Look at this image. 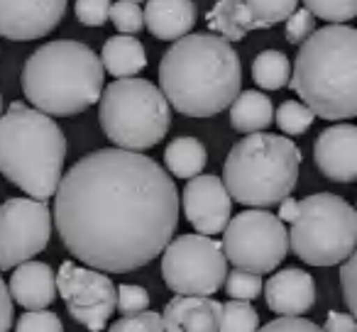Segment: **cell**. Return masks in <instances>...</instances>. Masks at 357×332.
Returning <instances> with one entry per match:
<instances>
[{"label": "cell", "mask_w": 357, "mask_h": 332, "mask_svg": "<svg viewBox=\"0 0 357 332\" xmlns=\"http://www.w3.org/2000/svg\"><path fill=\"white\" fill-rule=\"evenodd\" d=\"M313 161L328 181L355 184L357 181V127L355 125H333L316 137Z\"/></svg>", "instance_id": "cell-15"}, {"label": "cell", "mask_w": 357, "mask_h": 332, "mask_svg": "<svg viewBox=\"0 0 357 332\" xmlns=\"http://www.w3.org/2000/svg\"><path fill=\"white\" fill-rule=\"evenodd\" d=\"M103 76V61L91 47L76 40H54L25 61L22 90L42 113L71 118L98 103Z\"/></svg>", "instance_id": "cell-4"}, {"label": "cell", "mask_w": 357, "mask_h": 332, "mask_svg": "<svg viewBox=\"0 0 357 332\" xmlns=\"http://www.w3.org/2000/svg\"><path fill=\"white\" fill-rule=\"evenodd\" d=\"M108 20L113 22L120 35H137L144 27V10H139V3L135 0H118L110 6Z\"/></svg>", "instance_id": "cell-29"}, {"label": "cell", "mask_w": 357, "mask_h": 332, "mask_svg": "<svg viewBox=\"0 0 357 332\" xmlns=\"http://www.w3.org/2000/svg\"><path fill=\"white\" fill-rule=\"evenodd\" d=\"M316 32V15L308 8H296L287 17V42L289 45H303Z\"/></svg>", "instance_id": "cell-34"}, {"label": "cell", "mask_w": 357, "mask_h": 332, "mask_svg": "<svg viewBox=\"0 0 357 332\" xmlns=\"http://www.w3.org/2000/svg\"><path fill=\"white\" fill-rule=\"evenodd\" d=\"M264 301L277 315H303L316 303V283L303 269H282L264 281Z\"/></svg>", "instance_id": "cell-16"}, {"label": "cell", "mask_w": 357, "mask_h": 332, "mask_svg": "<svg viewBox=\"0 0 357 332\" xmlns=\"http://www.w3.org/2000/svg\"><path fill=\"white\" fill-rule=\"evenodd\" d=\"M289 230L279 215L264 208L243 210L223 230V252L235 269L272 274L287 259Z\"/></svg>", "instance_id": "cell-10"}, {"label": "cell", "mask_w": 357, "mask_h": 332, "mask_svg": "<svg viewBox=\"0 0 357 332\" xmlns=\"http://www.w3.org/2000/svg\"><path fill=\"white\" fill-rule=\"evenodd\" d=\"M52 210L37 198H8L0 205V271L35 259L50 244Z\"/></svg>", "instance_id": "cell-11"}, {"label": "cell", "mask_w": 357, "mask_h": 332, "mask_svg": "<svg viewBox=\"0 0 357 332\" xmlns=\"http://www.w3.org/2000/svg\"><path fill=\"white\" fill-rule=\"evenodd\" d=\"M289 244L311 267H335L357 249V210L335 193H313L296 203Z\"/></svg>", "instance_id": "cell-8"}, {"label": "cell", "mask_w": 357, "mask_h": 332, "mask_svg": "<svg viewBox=\"0 0 357 332\" xmlns=\"http://www.w3.org/2000/svg\"><path fill=\"white\" fill-rule=\"evenodd\" d=\"M291 90L323 120L357 118V30L326 25L301 45Z\"/></svg>", "instance_id": "cell-3"}, {"label": "cell", "mask_w": 357, "mask_h": 332, "mask_svg": "<svg viewBox=\"0 0 357 332\" xmlns=\"http://www.w3.org/2000/svg\"><path fill=\"white\" fill-rule=\"evenodd\" d=\"M252 10V15L262 22L264 30L274 27L277 22H284L294 10L298 0H245Z\"/></svg>", "instance_id": "cell-30"}, {"label": "cell", "mask_w": 357, "mask_h": 332, "mask_svg": "<svg viewBox=\"0 0 357 332\" xmlns=\"http://www.w3.org/2000/svg\"><path fill=\"white\" fill-rule=\"evenodd\" d=\"M259 330V313L250 301H235L230 298L220 308V325L218 332H257Z\"/></svg>", "instance_id": "cell-25"}, {"label": "cell", "mask_w": 357, "mask_h": 332, "mask_svg": "<svg viewBox=\"0 0 357 332\" xmlns=\"http://www.w3.org/2000/svg\"><path fill=\"white\" fill-rule=\"evenodd\" d=\"M208 27L228 42H240L252 30H264L245 0H218L206 15Z\"/></svg>", "instance_id": "cell-20"}, {"label": "cell", "mask_w": 357, "mask_h": 332, "mask_svg": "<svg viewBox=\"0 0 357 332\" xmlns=\"http://www.w3.org/2000/svg\"><path fill=\"white\" fill-rule=\"evenodd\" d=\"M10 296L17 306L27 308V310H42L50 308L56 298V274L50 264L45 262H22L15 267L10 276Z\"/></svg>", "instance_id": "cell-18"}, {"label": "cell", "mask_w": 357, "mask_h": 332, "mask_svg": "<svg viewBox=\"0 0 357 332\" xmlns=\"http://www.w3.org/2000/svg\"><path fill=\"white\" fill-rule=\"evenodd\" d=\"M252 81L264 90H279L291 81V61L284 52L264 49L252 61Z\"/></svg>", "instance_id": "cell-24"}, {"label": "cell", "mask_w": 357, "mask_h": 332, "mask_svg": "<svg viewBox=\"0 0 357 332\" xmlns=\"http://www.w3.org/2000/svg\"><path fill=\"white\" fill-rule=\"evenodd\" d=\"M15 332H64V325L56 313L42 308V310H27L25 315H20V320L15 322Z\"/></svg>", "instance_id": "cell-32"}, {"label": "cell", "mask_w": 357, "mask_h": 332, "mask_svg": "<svg viewBox=\"0 0 357 332\" xmlns=\"http://www.w3.org/2000/svg\"><path fill=\"white\" fill-rule=\"evenodd\" d=\"M223 303L211 296H174L162 313L167 332H218Z\"/></svg>", "instance_id": "cell-17"}, {"label": "cell", "mask_w": 357, "mask_h": 332, "mask_svg": "<svg viewBox=\"0 0 357 332\" xmlns=\"http://www.w3.org/2000/svg\"><path fill=\"white\" fill-rule=\"evenodd\" d=\"M98 120L115 147L144 152L167 137L172 105L152 81L128 76L105 86L100 93Z\"/></svg>", "instance_id": "cell-7"}, {"label": "cell", "mask_w": 357, "mask_h": 332, "mask_svg": "<svg viewBox=\"0 0 357 332\" xmlns=\"http://www.w3.org/2000/svg\"><path fill=\"white\" fill-rule=\"evenodd\" d=\"M184 215L196 232L218 235L228 228L230 210H233V196L228 193L223 179L211 174H199L189 179L181 196Z\"/></svg>", "instance_id": "cell-13"}, {"label": "cell", "mask_w": 357, "mask_h": 332, "mask_svg": "<svg viewBox=\"0 0 357 332\" xmlns=\"http://www.w3.org/2000/svg\"><path fill=\"white\" fill-rule=\"evenodd\" d=\"M135 3H142V0H135Z\"/></svg>", "instance_id": "cell-41"}, {"label": "cell", "mask_w": 357, "mask_h": 332, "mask_svg": "<svg viewBox=\"0 0 357 332\" xmlns=\"http://www.w3.org/2000/svg\"><path fill=\"white\" fill-rule=\"evenodd\" d=\"M64 159L66 137L52 115L22 103L0 115V174L30 198L47 200L56 193Z\"/></svg>", "instance_id": "cell-5"}, {"label": "cell", "mask_w": 357, "mask_h": 332, "mask_svg": "<svg viewBox=\"0 0 357 332\" xmlns=\"http://www.w3.org/2000/svg\"><path fill=\"white\" fill-rule=\"evenodd\" d=\"M272 122L274 105L269 95L257 93V90H240L238 98L230 103V125L235 132H264Z\"/></svg>", "instance_id": "cell-22"}, {"label": "cell", "mask_w": 357, "mask_h": 332, "mask_svg": "<svg viewBox=\"0 0 357 332\" xmlns=\"http://www.w3.org/2000/svg\"><path fill=\"white\" fill-rule=\"evenodd\" d=\"M0 115H3V95H0Z\"/></svg>", "instance_id": "cell-40"}, {"label": "cell", "mask_w": 357, "mask_h": 332, "mask_svg": "<svg viewBox=\"0 0 357 332\" xmlns=\"http://www.w3.org/2000/svg\"><path fill=\"white\" fill-rule=\"evenodd\" d=\"M108 332H167L164 327V320L159 313H137V315H128L120 317L118 322L110 325Z\"/></svg>", "instance_id": "cell-33"}, {"label": "cell", "mask_w": 357, "mask_h": 332, "mask_svg": "<svg viewBox=\"0 0 357 332\" xmlns=\"http://www.w3.org/2000/svg\"><path fill=\"white\" fill-rule=\"evenodd\" d=\"M228 276L223 242L208 235H178L162 252V278L176 296H213Z\"/></svg>", "instance_id": "cell-9"}, {"label": "cell", "mask_w": 357, "mask_h": 332, "mask_svg": "<svg viewBox=\"0 0 357 332\" xmlns=\"http://www.w3.org/2000/svg\"><path fill=\"white\" fill-rule=\"evenodd\" d=\"M208 164V152L196 137H176L164 152V166L176 179H194Z\"/></svg>", "instance_id": "cell-23"}, {"label": "cell", "mask_w": 357, "mask_h": 332, "mask_svg": "<svg viewBox=\"0 0 357 332\" xmlns=\"http://www.w3.org/2000/svg\"><path fill=\"white\" fill-rule=\"evenodd\" d=\"M159 86L186 118H213L230 108L243 86V64L220 35H184L159 61Z\"/></svg>", "instance_id": "cell-2"}, {"label": "cell", "mask_w": 357, "mask_h": 332, "mask_svg": "<svg viewBox=\"0 0 357 332\" xmlns=\"http://www.w3.org/2000/svg\"><path fill=\"white\" fill-rule=\"evenodd\" d=\"M56 291L66 303V310L79 325L91 332H100L115 313L118 288L93 267H81L74 262H61L56 274Z\"/></svg>", "instance_id": "cell-12"}, {"label": "cell", "mask_w": 357, "mask_h": 332, "mask_svg": "<svg viewBox=\"0 0 357 332\" xmlns=\"http://www.w3.org/2000/svg\"><path fill=\"white\" fill-rule=\"evenodd\" d=\"M144 25L159 42H176L196 25L194 0H147Z\"/></svg>", "instance_id": "cell-19"}, {"label": "cell", "mask_w": 357, "mask_h": 332, "mask_svg": "<svg viewBox=\"0 0 357 332\" xmlns=\"http://www.w3.org/2000/svg\"><path fill=\"white\" fill-rule=\"evenodd\" d=\"M149 308V293L147 288L137 286V283H120L118 286V301H115V310H120V315H137Z\"/></svg>", "instance_id": "cell-31"}, {"label": "cell", "mask_w": 357, "mask_h": 332, "mask_svg": "<svg viewBox=\"0 0 357 332\" xmlns=\"http://www.w3.org/2000/svg\"><path fill=\"white\" fill-rule=\"evenodd\" d=\"M303 6L331 25H345L357 15V0H303Z\"/></svg>", "instance_id": "cell-28"}, {"label": "cell", "mask_w": 357, "mask_h": 332, "mask_svg": "<svg viewBox=\"0 0 357 332\" xmlns=\"http://www.w3.org/2000/svg\"><path fill=\"white\" fill-rule=\"evenodd\" d=\"M316 120V113L306 103L298 100H284L277 108V127L284 134H303Z\"/></svg>", "instance_id": "cell-26"}, {"label": "cell", "mask_w": 357, "mask_h": 332, "mask_svg": "<svg viewBox=\"0 0 357 332\" xmlns=\"http://www.w3.org/2000/svg\"><path fill=\"white\" fill-rule=\"evenodd\" d=\"M13 306H15V301L10 296V288H8V283L0 276V332H10L13 322H15Z\"/></svg>", "instance_id": "cell-38"}, {"label": "cell", "mask_w": 357, "mask_h": 332, "mask_svg": "<svg viewBox=\"0 0 357 332\" xmlns=\"http://www.w3.org/2000/svg\"><path fill=\"white\" fill-rule=\"evenodd\" d=\"M257 332H323V327H318L316 322L306 320L301 315H279L277 320L267 322Z\"/></svg>", "instance_id": "cell-37"}, {"label": "cell", "mask_w": 357, "mask_h": 332, "mask_svg": "<svg viewBox=\"0 0 357 332\" xmlns=\"http://www.w3.org/2000/svg\"><path fill=\"white\" fill-rule=\"evenodd\" d=\"M340 288H342V301H345L347 310L357 317V249L342 262Z\"/></svg>", "instance_id": "cell-36"}, {"label": "cell", "mask_w": 357, "mask_h": 332, "mask_svg": "<svg viewBox=\"0 0 357 332\" xmlns=\"http://www.w3.org/2000/svg\"><path fill=\"white\" fill-rule=\"evenodd\" d=\"M298 169L301 149L291 139L252 132L230 149L223 164V184L240 205L272 208L296 189Z\"/></svg>", "instance_id": "cell-6"}, {"label": "cell", "mask_w": 357, "mask_h": 332, "mask_svg": "<svg viewBox=\"0 0 357 332\" xmlns=\"http://www.w3.org/2000/svg\"><path fill=\"white\" fill-rule=\"evenodd\" d=\"M110 6H113V0H76V20L86 27H100L108 20Z\"/></svg>", "instance_id": "cell-35"}, {"label": "cell", "mask_w": 357, "mask_h": 332, "mask_svg": "<svg viewBox=\"0 0 357 332\" xmlns=\"http://www.w3.org/2000/svg\"><path fill=\"white\" fill-rule=\"evenodd\" d=\"M54 225L81 264L128 274L154 262L172 242L178 191L169 171L142 152L98 149L61 176Z\"/></svg>", "instance_id": "cell-1"}, {"label": "cell", "mask_w": 357, "mask_h": 332, "mask_svg": "<svg viewBox=\"0 0 357 332\" xmlns=\"http://www.w3.org/2000/svg\"><path fill=\"white\" fill-rule=\"evenodd\" d=\"M223 288L235 301H255V298L264 291V281H262V274L245 271V269H233V271L225 276Z\"/></svg>", "instance_id": "cell-27"}, {"label": "cell", "mask_w": 357, "mask_h": 332, "mask_svg": "<svg viewBox=\"0 0 357 332\" xmlns=\"http://www.w3.org/2000/svg\"><path fill=\"white\" fill-rule=\"evenodd\" d=\"M100 61H103L105 74L115 76V79H128L147 66V52L137 37L115 35L103 45Z\"/></svg>", "instance_id": "cell-21"}, {"label": "cell", "mask_w": 357, "mask_h": 332, "mask_svg": "<svg viewBox=\"0 0 357 332\" xmlns=\"http://www.w3.org/2000/svg\"><path fill=\"white\" fill-rule=\"evenodd\" d=\"M323 332H357V317L352 313H337L331 310L326 315Z\"/></svg>", "instance_id": "cell-39"}, {"label": "cell", "mask_w": 357, "mask_h": 332, "mask_svg": "<svg viewBox=\"0 0 357 332\" xmlns=\"http://www.w3.org/2000/svg\"><path fill=\"white\" fill-rule=\"evenodd\" d=\"M69 0H0V37L32 42L61 22Z\"/></svg>", "instance_id": "cell-14"}]
</instances>
